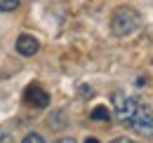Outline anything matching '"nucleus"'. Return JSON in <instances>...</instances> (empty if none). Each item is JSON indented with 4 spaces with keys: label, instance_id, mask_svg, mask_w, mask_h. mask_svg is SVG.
I'll use <instances>...</instances> for the list:
<instances>
[{
    "label": "nucleus",
    "instance_id": "obj_1",
    "mask_svg": "<svg viewBox=\"0 0 153 143\" xmlns=\"http://www.w3.org/2000/svg\"><path fill=\"white\" fill-rule=\"evenodd\" d=\"M141 28V14L134 7H120L111 19V31L115 38H127Z\"/></svg>",
    "mask_w": 153,
    "mask_h": 143
},
{
    "label": "nucleus",
    "instance_id": "obj_2",
    "mask_svg": "<svg viewBox=\"0 0 153 143\" xmlns=\"http://www.w3.org/2000/svg\"><path fill=\"white\" fill-rule=\"evenodd\" d=\"M111 101H113L115 117H118L123 125H127V122H130V117L134 115V110H137V106H139V101H137L134 96H130L127 91H113Z\"/></svg>",
    "mask_w": 153,
    "mask_h": 143
},
{
    "label": "nucleus",
    "instance_id": "obj_3",
    "mask_svg": "<svg viewBox=\"0 0 153 143\" xmlns=\"http://www.w3.org/2000/svg\"><path fill=\"white\" fill-rule=\"evenodd\" d=\"M127 127L137 131V134H141V136H153V110L149 106H137L134 110V115L130 117V122Z\"/></svg>",
    "mask_w": 153,
    "mask_h": 143
},
{
    "label": "nucleus",
    "instance_id": "obj_4",
    "mask_svg": "<svg viewBox=\"0 0 153 143\" xmlns=\"http://www.w3.org/2000/svg\"><path fill=\"white\" fill-rule=\"evenodd\" d=\"M24 101L33 108H47L50 106V94L42 89V87H38V85H31V87H26V91H24Z\"/></svg>",
    "mask_w": 153,
    "mask_h": 143
},
{
    "label": "nucleus",
    "instance_id": "obj_5",
    "mask_svg": "<svg viewBox=\"0 0 153 143\" xmlns=\"http://www.w3.org/2000/svg\"><path fill=\"white\" fill-rule=\"evenodd\" d=\"M38 49H40V42L33 35L24 33V35L17 38V52L21 56H33V54H38Z\"/></svg>",
    "mask_w": 153,
    "mask_h": 143
},
{
    "label": "nucleus",
    "instance_id": "obj_6",
    "mask_svg": "<svg viewBox=\"0 0 153 143\" xmlns=\"http://www.w3.org/2000/svg\"><path fill=\"white\" fill-rule=\"evenodd\" d=\"M90 120H94V122H108L111 120V110L106 106H94L92 113H90Z\"/></svg>",
    "mask_w": 153,
    "mask_h": 143
},
{
    "label": "nucleus",
    "instance_id": "obj_7",
    "mask_svg": "<svg viewBox=\"0 0 153 143\" xmlns=\"http://www.w3.org/2000/svg\"><path fill=\"white\" fill-rule=\"evenodd\" d=\"M21 0H0V14L2 12H14L17 7H19Z\"/></svg>",
    "mask_w": 153,
    "mask_h": 143
},
{
    "label": "nucleus",
    "instance_id": "obj_8",
    "mask_svg": "<svg viewBox=\"0 0 153 143\" xmlns=\"http://www.w3.org/2000/svg\"><path fill=\"white\" fill-rule=\"evenodd\" d=\"M21 143H47L40 134H36V131H31V134H26L24 139H21Z\"/></svg>",
    "mask_w": 153,
    "mask_h": 143
},
{
    "label": "nucleus",
    "instance_id": "obj_9",
    "mask_svg": "<svg viewBox=\"0 0 153 143\" xmlns=\"http://www.w3.org/2000/svg\"><path fill=\"white\" fill-rule=\"evenodd\" d=\"M111 143H134V141H130V139H113Z\"/></svg>",
    "mask_w": 153,
    "mask_h": 143
},
{
    "label": "nucleus",
    "instance_id": "obj_10",
    "mask_svg": "<svg viewBox=\"0 0 153 143\" xmlns=\"http://www.w3.org/2000/svg\"><path fill=\"white\" fill-rule=\"evenodd\" d=\"M82 143H99V141H97L94 136H87V139H85V141H82Z\"/></svg>",
    "mask_w": 153,
    "mask_h": 143
},
{
    "label": "nucleus",
    "instance_id": "obj_11",
    "mask_svg": "<svg viewBox=\"0 0 153 143\" xmlns=\"http://www.w3.org/2000/svg\"><path fill=\"white\" fill-rule=\"evenodd\" d=\"M57 143H76V141H73V139H59Z\"/></svg>",
    "mask_w": 153,
    "mask_h": 143
}]
</instances>
